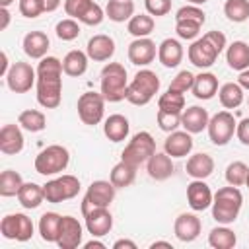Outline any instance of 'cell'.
<instances>
[{
	"instance_id": "6da1fadb",
	"label": "cell",
	"mask_w": 249,
	"mask_h": 249,
	"mask_svg": "<svg viewBox=\"0 0 249 249\" xmlns=\"http://www.w3.org/2000/svg\"><path fill=\"white\" fill-rule=\"evenodd\" d=\"M62 60L43 56L37 64V101L45 109H56L62 99Z\"/></svg>"
},
{
	"instance_id": "7a4b0ae2",
	"label": "cell",
	"mask_w": 249,
	"mask_h": 249,
	"mask_svg": "<svg viewBox=\"0 0 249 249\" xmlns=\"http://www.w3.org/2000/svg\"><path fill=\"white\" fill-rule=\"evenodd\" d=\"M226 45H228L226 35L222 31L214 29V31H208L202 37L195 39L193 45L189 47L187 54H189V60H191L193 66L204 70V68H210L216 62V58L226 49Z\"/></svg>"
},
{
	"instance_id": "3957f363",
	"label": "cell",
	"mask_w": 249,
	"mask_h": 249,
	"mask_svg": "<svg viewBox=\"0 0 249 249\" xmlns=\"http://www.w3.org/2000/svg\"><path fill=\"white\" fill-rule=\"evenodd\" d=\"M243 204V195L237 187L230 185V187H222L216 191L214 200H212V218L218 224H233L239 216Z\"/></svg>"
},
{
	"instance_id": "277c9868",
	"label": "cell",
	"mask_w": 249,
	"mask_h": 249,
	"mask_svg": "<svg viewBox=\"0 0 249 249\" xmlns=\"http://www.w3.org/2000/svg\"><path fill=\"white\" fill-rule=\"evenodd\" d=\"M101 95L105 97V101L109 103H119L123 99H126V88H128V80H126V70L123 64L119 62H109L103 66L101 70Z\"/></svg>"
},
{
	"instance_id": "5b68a950",
	"label": "cell",
	"mask_w": 249,
	"mask_h": 249,
	"mask_svg": "<svg viewBox=\"0 0 249 249\" xmlns=\"http://www.w3.org/2000/svg\"><path fill=\"white\" fill-rule=\"evenodd\" d=\"M160 91V78L156 72L144 68V70H138L132 78V82H128V88H126V101L136 105V107H142V105H148L154 95Z\"/></svg>"
},
{
	"instance_id": "8992f818",
	"label": "cell",
	"mask_w": 249,
	"mask_h": 249,
	"mask_svg": "<svg viewBox=\"0 0 249 249\" xmlns=\"http://www.w3.org/2000/svg\"><path fill=\"white\" fill-rule=\"evenodd\" d=\"M204 21H206L204 10H200L195 4H189V6L179 8L177 14H175V31H177L179 39L193 41V39L198 37L200 27L204 25Z\"/></svg>"
},
{
	"instance_id": "52a82bcc",
	"label": "cell",
	"mask_w": 249,
	"mask_h": 249,
	"mask_svg": "<svg viewBox=\"0 0 249 249\" xmlns=\"http://www.w3.org/2000/svg\"><path fill=\"white\" fill-rule=\"evenodd\" d=\"M154 154H156L154 136L150 132H146V130H140L128 140V144L124 146V150L121 154V160H124L126 163L138 167V165L146 163Z\"/></svg>"
},
{
	"instance_id": "ba28073f",
	"label": "cell",
	"mask_w": 249,
	"mask_h": 249,
	"mask_svg": "<svg viewBox=\"0 0 249 249\" xmlns=\"http://www.w3.org/2000/svg\"><path fill=\"white\" fill-rule=\"evenodd\" d=\"M70 163V152L60 144H51L35 158V171L41 175H56Z\"/></svg>"
},
{
	"instance_id": "9c48e42d",
	"label": "cell",
	"mask_w": 249,
	"mask_h": 249,
	"mask_svg": "<svg viewBox=\"0 0 249 249\" xmlns=\"http://www.w3.org/2000/svg\"><path fill=\"white\" fill-rule=\"evenodd\" d=\"M43 191H45V200L47 202L58 204V202L74 198L80 193V179L74 177V175H60L56 179L47 181L43 185Z\"/></svg>"
},
{
	"instance_id": "30bf717a",
	"label": "cell",
	"mask_w": 249,
	"mask_h": 249,
	"mask_svg": "<svg viewBox=\"0 0 249 249\" xmlns=\"http://www.w3.org/2000/svg\"><path fill=\"white\" fill-rule=\"evenodd\" d=\"M78 117L84 124L95 126L103 121V113H105V97L101 95V91H86L78 97Z\"/></svg>"
},
{
	"instance_id": "8fae6325",
	"label": "cell",
	"mask_w": 249,
	"mask_h": 249,
	"mask_svg": "<svg viewBox=\"0 0 249 249\" xmlns=\"http://www.w3.org/2000/svg\"><path fill=\"white\" fill-rule=\"evenodd\" d=\"M115 193H117V187L111 181H103V179L93 181L88 187L86 196L82 200V214H86L93 208H109V204L115 198Z\"/></svg>"
},
{
	"instance_id": "7c38bea8",
	"label": "cell",
	"mask_w": 249,
	"mask_h": 249,
	"mask_svg": "<svg viewBox=\"0 0 249 249\" xmlns=\"http://www.w3.org/2000/svg\"><path fill=\"white\" fill-rule=\"evenodd\" d=\"M235 126H237V123H235V119H233V115L226 109V111H218L214 117H210V121H208V138H210V142L214 144V146H226L231 138H233V134H235Z\"/></svg>"
},
{
	"instance_id": "4fadbf2b",
	"label": "cell",
	"mask_w": 249,
	"mask_h": 249,
	"mask_svg": "<svg viewBox=\"0 0 249 249\" xmlns=\"http://www.w3.org/2000/svg\"><path fill=\"white\" fill-rule=\"evenodd\" d=\"M0 233L6 239H14V241H29L33 237V222L29 216L16 212V214H8L2 218L0 222Z\"/></svg>"
},
{
	"instance_id": "5bb4252c",
	"label": "cell",
	"mask_w": 249,
	"mask_h": 249,
	"mask_svg": "<svg viewBox=\"0 0 249 249\" xmlns=\"http://www.w3.org/2000/svg\"><path fill=\"white\" fill-rule=\"evenodd\" d=\"M37 82V70L29 62H14L10 72L6 74V84L14 93L29 91Z\"/></svg>"
},
{
	"instance_id": "9a60e30c",
	"label": "cell",
	"mask_w": 249,
	"mask_h": 249,
	"mask_svg": "<svg viewBox=\"0 0 249 249\" xmlns=\"http://www.w3.org/2000/svg\"><path fill=\"white\" fill-rule=\"evenodd\" d=\"M82 237H84V230H82V224L78 222V218L62 216L60 218L56 245L60 249H76L78 245H82Z\"/></svg>"
},
{
	"instance_id": "2e32d148",
	"label": "cell",
	"mask_w": 249,
	"mask_h": 249,
	"mask_svg": "<svg viewBox=\"0 0 249 249\" xmlns=\"http://www.w3.org/2000/svg\"><path fill=\"white\" fill-rule=\"evenodd\" d=\"M214 195L210 187L204 183V179H195L187 185V202L195 212H202L212 206Z\"/></svg>"
},
{
	"instance_id": "e0dca14e",
	"label": "cell",
	"mask_w": 249,
	"mask_h": 249,
	"mask_svg": "<svg viewBox=\"0 0 249 249\" xmlns=\"http://www.w3.org/2000/svg\"><path fill=\"white\" fill-rule=\"evenodd\" d=\"M82 216L86 220V230L91 233V237H103L113 228V216L109 208H93Z\"/></svg>"
},
{
	"instance_id": "ac0fdd59",
	"label": "cell",
	"mask_w": 249,
	"mask_h": 249,
	"mask_svg": "<svg viewBox=\"0 0 249 249\" xmlns=\"http://www.w3.org/2000/svg\"><path fill=\"white\" fill-rule=\"evenodd\" d=\"M156 43L150 37H136L128 45V60L134 66H148L156 58Z\"/></svg>"
},
{
	"instance_id": "d6986e66",
	"label": "cell",
	"mask_w": 249,
	"mask_h": 249,
	"mask_svg": "<svg viewBox=\"0 0 249 249\" xmlns=\"http://www.w3.org/2000/svg\"><path fill=\"white\" fill-rule=\"evenodd\" d=\"M200 230H202V224L200 220L195 216V214H189V212H183L175 218V224H173V231H175V237L183 243H191L195 241L198 235H200Z\"/></svg>"
},
{
	"instance_id": "ffe728a7",
	"label": "cell",
	"mask_w": 249,
	"mask_h": 249,
	"mask_svg": "<svg viewBox=\"0 0 249 249\" xmlns=\"http://www.w3.org/2000/svg\"><path fill=\"white\" fill-rule=\"evenodd\" d=\"M86 53L91 60L95 62H105L109 60L113 54H115V39L111 35H105V33H99V35H93L89 41H88V47H86Z\"/></svg>"
},
{
	"instance_id": "44dd1931",
	"label": "cell",
	"mask_w": 249,
	"mask_h": 249,
	"mask_svg": "<svg viewBox=\"0 0 249 249\" xmlns=\"http://www.w3.org/2000/svg\"><path fill=\"white\" fill-rule=\"evenodd\" d=\"M193 144H195V142H193L191 132H187V130H173V132H169V136L165 138L163 150H165V154H169L171 158H185V156L191 154Z\"/></svg>"
},
{
	"instance_id": "7402d4cb",
	"label": "cell",
	"mask_w": 249,
	"mask_h": 249,
	"mask_svg": "<svg viewBox=\"0 0 249 249\" xmlns=\"http://www.w3.org/2000/svg\"><path fill=\"white\" fill-rule=\"evenodd\" d=\"M208 121H210L208 111L198 105H191V107L183 109V113H181V126L191 134L202 132L208 126Z\"/></svg>"
},
{
	"instance_id": "603a6c76",
	"label": "cell",
	"mask_w": 249,
	"mask_h": 249,
	"mask_svg": "<svg viewBox=\"0 0 249 249\" xmlns=\"http://www.w3.org/2000/svg\"><path fill=\"white\" fill-rule=\"evenodd\" d=\"M23 150V134L19 124H4L0 128V152L6 156H16Z\"/></svg>"
},
{
	"instance_id": "cb8c5ba5",
	"label": "cell",
	"mask_w": 249,
	"mask_h": 249,
	"mask_svg": "<svg viewBox=\"0 0 249 249\" xmlns=\"http://www.w3.org/2000/svg\"><path fill=\"white\" fill-rule=\"evenodd\" d=\"M173 161H171V156L169 154H161V152H156L148 161H146V171L148 175L154 179V181H165L173 175Z\"/></svg>"
},
{
	"instance_id": "d4e9b609",
	"label": "cell",
	"mask_w": 249,
	"mask_h": 249,
	"mask_svg": "<svg viewBox=\"0 0 249 249\" xmlns=\"http://www.w3.org/2000/svg\"><path fill=\"white\" fill-rule=\"evenodd\" d=\"M49 47H51V41H49L47 33H43V31H29L23 37V53L29 58L41 60L43 56H47Z\"/></svg>"
},
{
	"instance_id": "484cf974",
	"label": "cell",
	"mask_w": 249,
	"mask_h": 249,
	"mask_svg": "<svg viewBox=\"0 0 249 249\" xmlns=\"http://www.w3.org/2000/svg\"><path fill=\"white\" fill-rule=\"evenodd\" d=\"M158 58L165 68H175L183 60V45L177 39H163L158 45Z\"/></svg>"
},
{
	"instance_id": "4316f807",
	"label": "cell",
	"mask_w": 249,
	"mask_h": 249,
	"mask_svg": "<svg viewBox=\"0 0 249 249\" xmlns=\"http://www.w3.org/2000/svg\"><path fill=\"white\" fill-rule=\"evenodd\" d=\"M187 173L193 177V179H206L212 175L214 171V160L210 154H204V152H198V154H193L189 160H187Z\"/></svg>"
},
{
	"instance_id": "83f0119b",
	"label": "cell",
	"mask_w": 249,
	"mask_h": 249,
	"mask_svg": "<svg viewBox=\"0 0 249 249\" xmlns=\"http://www.w3.org/2000/svg\"><path fill=\"white\" fill-rule=\"evenodd\" d=\"M191 91L196 99H212L218 93V78L212 72H200L195 76Z\"/></svg>"
},
{
	"instance_id": "f1b7e54d",
	"label": "cell",
	"mask_w": 249,
	"mask_h": 249,
	"mask_svg": "<svg viewBox=\"0 0 249 249\" xmlns=\"http://www.w3.org/2000/svg\"><path fill=\"white\" fill-rule=\"evenodd\" d=\"M128 130H130V124H128V119L124 115H109L103 123V134L111 140V142H121L128 136Z\"/></svg>"
},
{
	"instance_id": "f546056e",
	"label": "cell",
	"mask_w": 249,
	"mask_h": 249,
	"mask_svg": "<svg viewBox=\"0 0 249 249\" xmlns=\"http://www.w3.org/2000/svg\"><path fill=\"white\" fill-rule=\"evenodd\" d=\"M226 62L237 72L249 68V45L245 41H233L226 51Z\"/></svg>"
},
{
	"instance_id": "4dcf8cb0",
	"label": "cell",
	"mask_w": 249,
	"mask_h": 249,
	"mask_svg": "<svg viewBox=\"0 0 249 249\" xmlns=\"http://www.w3.org/2000/svg\"><path fill=\"white\" fill-rule=\"evenodd\" d=\"M88 60H89L88 53L74 49V51L66 53V56L62 58V70H64L66 76L78 78V76L86 74V70H88Z\"/></svg>"
},
{
	"instance_id": "1f68e13d",
	"label": "cell",
	"mask_w": 249,
	"mask_h": 249,
	"mask_svg": "<svg viewBox=\"0 0 249 249\" xmlns=\"http://www.w3.org/2000/svg\"><path fill=\"white\" fill-rule=\"evenodd\" d=\"M18 200L23 208L27 210H33V208H39L41 202L45 200V191H43V185H37V183H23L19 193H18Z\"/></svg>"
},
{
	"instance_id": "d6a6232c",
	"label": "cell",
	"mask_w": 249,
	"mask_h": 249,
	"mask_svg": "<svg viewBox=\"0 0 249 249\" xmlns=\"http://www.w3.org/2000/svg\"><path fill=\"white\" fill-rule=\"evenodd\" d=\"M136 169H138V167H134V165L126 163L124 160H121L119 163L113 165L111 175H109V181H111L117 189L130 187V185L134 183V179H136Z\"/></svg>"
},
{
	"instance_id": "836d02e7",
	"label": "cell",
	"mask_w": 249,
	"mask_h": 249,
	"mask_svg": "<svg viewBox=\"0 0 249 249\" xmlns=\"http://www.w3.org/2000/svg\"><path fill=\"white\" fill-rule=\"evenodd\" d=\"M105 16L115 23L128 21L134 16V2L132 0H109L105 6Z\"/></svg>"
},
{
	"instance_id": "e575fe53",
	"label": "cell",
	"mask_w": 249,
	"mask_h": 249,
	"mask_svg": "<svg viewBox=\"0 0 249 249\" xmlns=\"http://www.w3.org/2000/svg\"><path fill=\"white\" fill-rule=\"evenodd\" d=\"M60 214L56 212H45L41 218H39V233H41V239L47 241V243H56V237H58V228H60Z\"/></svg>"
},
{
	"instance_id": "d590c367",
	"label": "cell",
	"mask_w": 249,
	"mask_h": 249,
	"mask_svg": "<svg viewBox=\"0 0 249 249\" xmlns=\"http://www.w3.org/2000/svg\"><path fill=\"white\" fill-rule=\"evenodd\" d=\"M218 97L224 109H237L243 103V88L235 82H228L218 89Z\"/></svg>"
},
{
	"instance_id": "8d00e7d4",
	"label": "cell",
	"mask_w": 249,
	"mask_h": 249,
	"mask_svg": "<svg viewBox=\"0 0 249 249\" xmlns=\"http://www.w3.org/2000/svg\"><path fill=\"white\" fill-rule=\"evenodd\" d=\"M208 243L214 249H233L237 243V237L233 233V230H230L228 226H218L208 233Z\"/></svg>"
},
{
	"instance_id": "74e56055",
	"label": "cell",
	"mask_w": 249,
	"mask_h": 249,
	"mask_svg": "<svg viewBox=\"0 0 249 249\" xmlns=\"http://www.w3.org/2000/svg\"><path fill=\"white\" fill-rule=\"evenodd\" d=\"M18 124L27 132H41L47 126V117L37 109H25L18 117Z\"/></svg>"
},
{
	"instance_id": "f35d334b",
	"label": "cell",
	"mask_w": 249,
	"mask_h": 249,
	"mask_svg": "<svg viewBox=\"0 0 249 249\" xmlns=\"http://www.w3.org/2000/svg\"><path fill=\"white\" fill-rule=\"evenodd\" d=\"M154 25H156V21H154V18L150 14H136V16H132L128 19L126 29L134 37H148L154 31Z\"/></svg>"
},
{
	"instance_id": "ab89813d",
	"label": "cell",
	"mask_w": 249,
	"mask_h": 249,
	"mask_svg": "<svg viewBox=\"0 0 249 249\" xmlns=\"http://www.w3.org/2000/svg\"><path fill=\"white\" fill-rule=\"evenodd\" d=\"M21 185H23V179L18 171L4 169L0 173V195L2 196H18Z\"/></svg>"
},
{
	"instance_id": "60d3db41",
	"label": "cell",
	"mask_w": 249,
	"mask_h": 249,
	"mask_svg": "<svg viewBox=\"0 0 249 249\" xmlns=\"http://www.w3.org/2000/svg\"><path fill=\"white\" fill-rule=\"evenodd\" d=\"M224 14L233 23H243L249 19V0H226Z\"/></svg>"
},
{
	"instance_id": "b9f144b4",
	"label": "cell",
	"mask_w": 249,
	"mask_h": 249,
	"mask_svg": "<svg viewBox=\"0 0 249 249\" xmlns=\"http://www.w3.org/2000/svg\"><path fill=\"white\" fill-rule=\"evenodd\" d=\"M158 109L169 111V113H183V109H185V93L167 89L165 93L160 95V99H158Z\"/></svg>"
},
{
	"instance_id": "7bdbcfd3",
	"label": "cell",
	"mask_w": 249,
	"mask_h": 249,
	"mask_svg": "<svg viewBox=\"0 0 249 249\" xmlns=\"http://www.w3.org/2000/svg\"><path fill=\"white\" fill-rule=\"evenodd\" d=\"M247 175H249V167L243 161H231L226 167V181H228V185L241 187V185H245Z\"/></svg>"
},
{
	"instance_id": "ee69618b",
	"label": "cell",
	"mask_w": 249,
	"mask_h": 249,
	"mask_svg": "<svg viewBox=\"0 0 249 249\" xmlns=\"http://www.w3.org/2000/svg\"><path fill=\"white\" fill-rule=\"evenodd\" d=\"M54 33L60 41H74L78 35H80V23L78 19L74 18H66V19H60L56 25H54Z\"/></svg>"
},
{
	"instance_id": "f6af8a7d",
	"label": "cell",
	"mask_w": 249,
	"mask_h": 249,
	"mask_svg": "<svg viewBox=\"0 0 249 249\" xmlns=\"http://www.w3.org/2000/svg\"><path fill=\"white\" fill-rule=\"evenodd\" d=\"M156 121L163 132H173V130H177V126H181V113H169V111L158 109Z\"/></svg>"
},
{
	"instance_id": "bcb514c9",
	"label": "cell",
	"mask_w": 249,
	"mask_h": 249,
	"mask_svg": "<svg viewBox=\"0 0 249 249\" xmlns=\"http://www.w3.org/2000/svg\"><path fill=\"white\" fill-rule=\"evenodd\" d=\"M193 82H195V74L189 72V70H181L169 84L167 89H173V91H179V93H185L193 88Z\"/></svg>"
},
{
	"instance_id": "7dc6e473",
	"label": "cell",
	"mask_w": 249,
	"mask_h": 249,
	"mask_svg": "<svg viewBox=\"0 0 249 249\" xmlns=\"http://www.w3.org/2000/svg\"><path fill=\"white\" fill-rule=\"evenodd\" d=\"M45 12V2L43 0H19V14L23 18H39Z\"/></svg>"
},
{
	"instance_id": "c3c4849f",
	"label": "cell",
	"mask_w": 249,
	"mask_h": 249,
	"mask_svg": "<svg viewBox=\"0 0 249 249\" xmlns=\"http://www.w3.org/2000/svg\"><path fill=\"white\" fill-rule=\"evenodd\" d=\"M91 4H93V0H64V12L70 18H74V19L80 21V18L86 14V10Z\"/></svg>"
},
{
	"instance_id": "681fc988",
	"label": "cell",
	"mask_w": 249,
	"mask_h": 249,
	"mask_svg": "<svg viewBox=\"0 0 249 249\" xmlns=\"http://www.w3.org/2000/svg\"><path fill=\"white\" fill-rule=\"evenodd\" d=\"M144 6H146V12L150 16H167L171 12V0H144Z\"/></svg>"
},
{
	"instance_id": "f907efd6",
	"label": "cell",
	"mask_w": 249,
	"mask_h": 249,
	"mask_svg": "<svg viewBox=\"0 0 249 249\" xmlns=\"http://www.w3.org/2000/svg\"><path fill=\"white\" fill-rule=\"evenodd\" d=\"M235 136L243 146H249V117L241 119L235 126Z\"/></svg>"
},
{
	"instance_id": "816d5d0a",
	"label": "cell",
	"mask_w": 249,
	"mask_h": 249,
	"mask_svg": "<svg viewBox=\"0 0 249 249\" xmlns=\"http://www.w3.org/2000/svg\"><path fill=\"white\" fill-rule=\"evenodd\" d=\"M113 249H136V243L130 239H117L113 243Z\"/></svg>"
},
{
	"instance_id": "f5cc1de1",
	"label": "cell",
	"mask_w": 249,
	"mask_h": 249,
	"mask_svg": "<svg viewBox=\"0 0 249 249\" xmlns=\"http://www.w3.org/2000/svg\"><path fill=\"white\" fill-rule=\"evenodd\" d=\"M10 62H8V54L6 53H2L0 54V76H6L8 72H10Z\"/></svg>"
},
{
	"instance_id": "db71d44e",
	"label": "cell",
	"mask_w": 249,
	"mask_h": 249,
	"mask_svg": "<svg viewBox=\"0 0 249 249\" xmlns=\"http://www.w3.org/2000/svg\"><path fill=\"white\" fill-rule=\"evenodd\" d=\"M237 84H239L243 89H249V68H245V70H241V72H239Z\"/></svg>"
},
{
	"instance_id": "11a10c76",
	"label": "cell",
	"mask_w": 249,
	"mask_h": 249,
	"mask_svg": "<svg viewBox=\"0 0 249 249\" xmlns=\"http://www.w3.org/2000/svg\"><path fill=\"white\" fill-rule=\"evenodd\" d=\"M0 18H2V23H0V31H4L10 23V12L8 8H0Z\"/></svg>"
},
{
	"instance_id": "9f6ffc18",
	"label": "cell",
	"mask_w": 249,
	"mask_h": 249,
	"mask_svg": "<svg viewBox=\"0 0 249 249\" xmlns=\"http://www.w3.org/2000/svg\"><path fill=\"white\" fill-rule=\"evenodd\" d=\"M43 2H45V12H54L62 0H43Z\"/></svg>"
},
{
	"instance_id": "6f0895ef",
	"label": "cell",
	"mask_w": 249,
	"mask_h": 249,
	"mask_svg": "<svg viewBox=\"0 0 249 249\" xmlns=\"http://www.w3.org/2000/svg\"><path fill=\"white\" fill-rule=\"evenodd\" d=\"M84 247H86V249H93V247H99V249H103V247H105V243H101V241H97V239H91V241L84 243Z\"/></svg>"
},
{
	"instance_id": "680465c9",
	"label": "cell",
	"mask_w": 249,
	"mask_h": 249,
	"mask_svg": "<svg viewBox=\"0 0 249 249\" xmlns=\"http://www.w3.org/2000/svg\"><path fill=\"white\" fill-rule=\"evenodd\" d=\"M150 247H152V249H156V247H167V249H171V243H169V241H154Z\"/></svg>"
},
{
	"instance_id": "91938a15",
	"label": "cell",
	"mask_w": 249,
	"mask_h": 249,
	"mask_svg": "<svg viewBox=\"0 0 249 249\" xmlns=\"http://www.w3.org/2000/svg\"><path fill=\"white\" fill-rule=\"evenodd\" d=\"M189 4H195V6H200V4H206L208 0H187Z\"/></svg>"
},
{
	"instance_id": "94428289",
	"label": "cell",
	"mask_w": 249,
	"mask_h": 249,
	"mask_svg": "<svg viewBox=\"0 0 249 249\" xmlns=\"http://www.w3.org/2000/svg\"><path fill=\"white\" fill-rule=\"evenodd\" d=\"M12 2H14V0H0V8H8Z\"/></svg>"
},
{
	"instance_id": "6125c7cd",
	"label": "cell",
	"mask_w": 249,
	"mask_h": 249,
	"mask_svg": "<svg viewBox=\"0 0 249 249\" xmlns=\"http://www.w3.org/2000/svg\"><path fill=\"white\" fill-rule=\"evenodd\" d=\"M245 185H247V187H249V175H247V181H245Z\"/></svg>"
},
{
	"instance_id": "be15d7a7",
	"label": "cell",
	"mask_w": 249,
	"mask_h": 249,
	"mask_svg": "<svg viewBox=\"0 0 249 249\" xmlns=\"http://www.w3.org/2000/svg\"><path fill=\"white\" fill-rule=\"evenodd\" d=\"M247 105H249V99H247Z\"/></svg>"
}]
</instances>
